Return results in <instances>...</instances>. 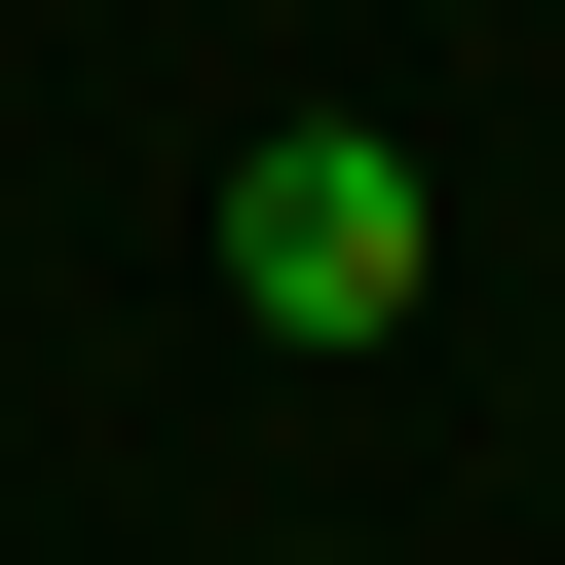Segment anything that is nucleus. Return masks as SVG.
<instances>
[{"mask_svg": "<svg viewBox=\"0 0 565 565\" xmlns=\"http://www.w3.org/2000/svg\"><path fill=\"white\" fill-rule=\"evenodd\" d=\"M415 264H452V226H415L377 114H264V151H226V302H264V340H415Z\"/></svg>", "mask_w": 565, "mask_h": 565, "instance_id": "f257e3e1", "label": "nucleus"}, {"mask_svg": "<svg viewBox=\"0 0 565 565\" xmlns=\"http://www.w3.org/2000/svg\"><path fill=\"white\" fill-rule=\"evenodd\" d=\"M302 565H340V527H302Z\"/></svg>", "mask_w": 565, "mask_h": 565, "instance_id": "f03ea898", "label": "nucleus"}]
</instances>
